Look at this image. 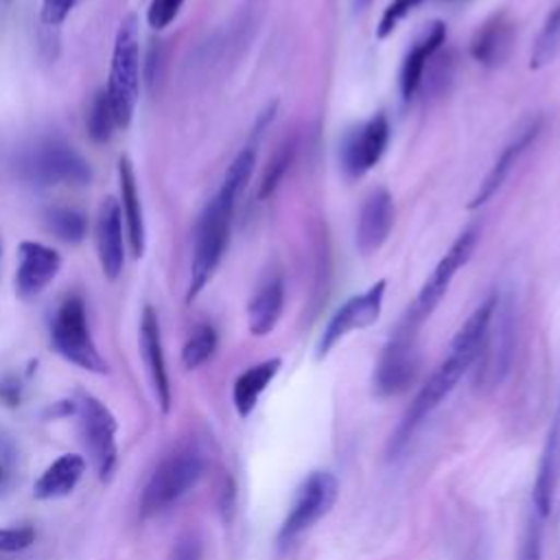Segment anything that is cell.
Returning a JSON list of instances; mask_svg holds the SVG:
<instances>
[{
	"mask_svg": "<svg viewBox=\"0 0 560 560\" xmlns=\"http://www.w3.org/2000/svg\"><path fill=\"white\" fill-rule=\"evenodd\" d=\"M0 398L7 405H15L20 400V383L15 378H2L0 381Z\"/></svg>",
	"mask_w": 560,
	"mask_h": 560,
	"instance_id": "37",
	"label": "cell"
},
{
	"mask_svg": "<svg viewBox=\"0 0 560 560\" xmlns=\"http://www.w3.org/2000/svg\"><path fill=\"white\" fill-rule=\"evenodd\" d=\"M516 39V26L508 13H494L488 18L470 39V57L486 66L499 68L508 61Z\"/></svg>",
	"mask_w": 560,
	"mask_h": 560,
	"instance_id": "18",
	"label": "cell"
},
{
	"mask_svg": "<svg viewBox=\"0 0 560 560\" xmlns=\"http://www.w3.org/2000/svg\"><path fill=\"white\" fill-rule=\"evenodd\" d=\"M184 0H151L147 9V22L151 28L162 31L166 28L179 13Z\"/></svg>",
	"mask_w": 560,
	"mask_h": 560,
	"instance_id": "32",
	"label": "cell"
},
{
	"mask_svg": "<svg viewBox=\"0 0 560 560\" xmlns=\"http://www.w3.org/2000/svg\"><path fill=\"white\" fill-rule=\"evenodd\" d=\"M394 201L385 188H376L361 206L357 221V249L363 256H372L387 241L394 225Z\"/></svg>",
	"mask_w": 560,
	"mask_h": 560,
	"instance_id": "15",
	"label": "cell"
},
{
	"mask_svg": "<svg viewBox=\"0 0 560 560\" xmlns=\"http://www.w3.org/2000/svg\"><path fill=\"white\" fill-rule=\"evenodd\" d=\"M357 4H359V7H368L370 0H357Z\"/></svg>",
	"mask_w": 560,
	"mask_h": 560,
	"instance_id": "38",
	"label": "cell"
},
{
	"mask_svg": "<svg viewBox=\"0 0 560 560\" xmlns=\"http://www.w3.org/2000/svg\"><path fill=\"white\" fill-rule=\"evenodd\" d=\"M85 470V459L77 453H66L57 457L35 481L33 494L35 499L48 501V499H59L66 497L74 490L79 479L83 477Z\"/></svg>",
	"mask_w": 560,
	"mask_h": 560,
	"instance_id": "23",
	"label": "cell"
},
{
	"mask_svg": "<svg viewBox=\"0 0 560 560\" xmlns=\"http://www.w3.org/2000/svg\"><path fill=\"white\" fill-rule=\"evenodd\" d=\"M558 442H560V416L556 418L549 435H547V444L542 448L540 462H538V472L534 479V492H532V512L545 521L549 510H551V501H553V488H556V470H558Z\"/></svg>",
	"mask_w": 560,
	"mask_h": 560,
	"instance_id": "24",
	"label": "cell"
},
{
	"mask_svg": "<svg viewBox=\"0 0 560 560\" xmlns=\"http://www.w3.org/2000/svg\"><path fill=\"white\" fill-rule=\"evenodd\" d=\"M385 289H387V280L381 278L374 284H370L363 293H357L350 300H346L332 313V317L328 319V324L319 335L317 350H315L317 359H324L346 335L354 330H363L378 319L383 300H385Z\"/></svg>",
	"mask_w": 560,
	"mask_h": 560,
	"instance_id": "11",
	"label": "cell"
},
{
	"mask_svg": "<svg viewBox=\"0 0 560 560\" xmlns=\"http://www.w3.org/2000/svg\"><path fill=\"white\" fill-rule=\"evenodd\" d=\"M293 155H295V140L287 138L276 149V153L269 158V162H267V166L262 171V179H260V186H258V197L260 199H267L278 188V184L282 182L289 164L293 162Z\"/></svg>",
	"mask_w": 560,
	"mask_h": 560,
	"instance_id": "28",
	"label": "cell"
},
{
	"mask_svg": "<svg viewBox=\"0 0 560 560\" xmlns=\"http://www.w3.org/2000/svg\"><path fill=\"white\" fill-rule=\"evenodd\" d=\"M0 479H2V468H0Z\"/></svg>",
	"mask_w": 560,
	"mask_h": 560,
	"instance_id": "39",
	"label": "cell"
},
{
	"mask_svg": "<svg viewBox=\"0 0 560 560\" xmlns=\"http://www.w3.org/2000/svg\"><path fill=\"white\" fill-rule=\"evenodd\" d=\"M203 475V459L195 451L168 455L151 475L142 492V512L155 514L179 501Z\"/></svg>",
	"mask_w": 560,
	"mask_h": 560,
	"instance_id": "8",
	"label": "cell"
},
{
	"mask_svg": "<svg viewBox=\"0 0 560 560\" xmlns=\"http://www.w3.org/2000/svg\"><path fill=\"white\" fill-rule=\"evenodd\" d=\"M168 560H199V540L192 536L179 538Z\"/></svg>",
	"mask_w": 560,
	"mask_h": 560,
	"instance_id": "36",
	"label": "cell"
},
{
	"mask_svg": "<svg viewBox=\"0 0 560 560\" xmlns=\"http://www.w3.org/2000/svg\"><path fill=\"white\" fill-rule=\"evenodd\" d=\"M114 127H116V120H114V112H112L107 92L101 90L94 96L90 114H88V133L94 142H107L112 138Z\"/></svg>",
	"mask_w": 560,
	"mask_h": 560,
	"instance_id": "30",
	"label": "cell"
},
{
	"mask_svg": "<svg viewBox=\"0 0 560 560\" xmlns=\"http://www.w3.org/2000/svg\"><path fill=\"white\" fill-rule=\"evenodd\" d=\"M444 42H446V26L442 22H433L422 33V37L411 46L400 68V94L405 101H411L416 96V92L422 85L427 66L444 46Z\"/></svg>",
	"mask_w": 560,
	"mask_h": 560,
	"instance_id": "20",
	"label": "cell"
},
{
	"mask_svg": "<svg viewBox=\"0 0 560 560\" xmlns=\"http://www.w3.org/2000/svg\"><path fill=\"white\" fill-rule=\"evenodd\" d=\"M72 7L74 0H42V22L48 26H57L68 18Z\"/></svg>",
	"mask_w": 560,
	"mask_h": 560,
	"instance_id": "35",
	"label": "cell"
},
{
	"mask_svg": "<svg viewBox=\"0 0 560 560\" xmlns=\"http://www.w3.org/2000/svg\"><path fill=\"white\" fill-rule=\"evenodd\" d=\"M512 341H514V315L512 304L508 300L497 298V306L492 311L481 352L477 361L483 363L479 368V378H490V383H497L503 378L510 365L512 357Z\"/></svg>",
	"mask_w": 560,
	"mask_h": 560,
	"instance_id": "13",
	"label": "cell"
},
{
	"mask_svg": "<svg viewBox=\"0 0 560 560\" xmlns=\"http://www.w3.org/2000/svg\"><path fill=\"white\" fill-rule=\"evenodd\" d=\"M282 361L278 357L273 359H267V361H260L252 368H247L236 381H234V387H232V400H234V409L241 418H247L260 394L267 389V385L273 381V376L278 374Z\"/></svg>",
	"mask_w": 560,
	"mask_h": 560,
	"instance_id": "25",
	"label": "cell"
},
{
	"mask_svg": "<svg viewBox=\"0 0 560 560\" xmlns=\"http://www.w3.org/2000/svg\"><path fill=\"white\" fill-rule=\"evenodd\" d=\"M538 133H540V118H536V120L532 118V120L505 144V149L499 153V158H497L494 164L490 166L488 175L481 179V184H479L475 197L470 199V203H468L470 210H475V208L488 203V201L494 197V192L505 184V179H508L510 173L514 171L516 162H518L521 155L529 149V144L538 138Z\"/></svg>",
	"mask_w": 560,
	"mask_h": 560,
	"instance_id": "16",
	"label": "cell"
},
{
	"mask_svg": "<svg viewBox=\"0 0 560 560\" xmlns=\"http://www.w3.org/2000/svg\"><path fill=\"white\" fill-rule=\"evenodd\" d=\"M497 298H499V293H490L468 315V319L459 326V330L455 332V337L448 346V354L433 370V374L424 381V385L418 389L416 398L411 400L402 420L398 422L396 431L392 433V440H389V453L392 455L407 446V442L411 440L416 429L440 407V402L455 389L459 378L477 361V357L481 352V346H483V337H486L490 317H492V311L497 306Z\"/></svg>",
	"mask_w": 560,
	"mask_h": 560,
	"instance_id": "1",
	"label": "cell"
},
{
	"mask_svg": "<svg viewBox=\"0 0 560 560\" xmlns=\"http://www.w3.org/2000/svg\"><path fill=\"white\" fill-rule=\"evenodd\" d=\"M420 2H422V0H392V2L385 7L383 15H381V22H378V26H376V37H378V39H385V37L409 15V11H413Z\"/></svg>",
	"mask_w": 560,
	"mask_h": 560,
	"instance_id": "31",
	"label": "cell"
},
{
	"mask_svg": "<svg viewBox=\"0 0 560 560\" xmlns=\"http://www.w3.org/2000/svg\"><path fill=\"white\" fill-rule=\"evenodd\" d=\"M540 518L532 512L527 527H525V536L521 542V560H540L542 558V545H540Z\"/></svg>",
	"mask_w": 560,
	"mask_h": 560,
	"instance_id": "34",
	"label": "cell"
},
{
	"mask_svg": "<svg viewBox=\"0 0 560 560\" xmlns=\"http://www.w3.org/2000/svg\"><path fill=\"white\" fill-rule=\"evenodd\" d=\"M50 339L55 350L66 361L88 372H96V374L107 372V363L92 341L88 317H85V304L79 295L66 298L57 308L50 326Z\"/></svg>",
	"mask_w": 560,
	"mask_h": 560,
	"instance_id": "6",
	"label": "cell"
},
{
	"mask_svg": "<svg viewBox=\"0 0 560 560\" xmlns=\"http://www.w3.org/2000/svg\"><path fill=\"white\" fill-rule=\"evenodd\" d=\"M44 219L48 230L63 243H81L88 234V219L83 212L74 208H66V206L48 208Z\"/></svg>",
	"mask_w": 560,
	"mask_h": 560,
	"instance_id": "27",
	"label": "cell"
},
{
	"mask_svg": "<svg viewBox=\"0 0 560 560\" xmlns=\"http://www.w3.org/2000/svg\"><path fill=\"white\" fill-rule=\"evenodd\" d=\"M105 92L114 112L116 127L127 129L131 125L140 92V37L136 15H127L118 24Z\"/></svg>",
	"mask_w": 560,
	"mask_h": 560,
	"instance_id": "3",
	"label": "cell"
},
{
	"mask_svg": "<svg viewBox=\"0 0 560 560\" xmlns=\"http://www.w3.org/2000/svg\"><path fill=\"white\" fill-rule=\"evenodd\" d=\"M389 142V122L383 114H374L359 127H354L341 142L339 160L350 179L363 177L383 158Z\"/></svg>",
	"mask_w": 560,
	"mask_h": 560,
	"instance_id": "12",
	"label": "cell"
},
{
	"mask_svg": "<svg viewBox=\"0 0 560 560\" xmlns=\"http://www.w3.org/2000/svg\"><path fill=\"white\" fill-rule=\"evenodd\" d=\"M282 306H284V282L280 273H273L258 287V291L247 304L249 332L254 337L269 335L282 315Z\"/></svg>",
	"mask_w": 560,
	"mask_h": 560,
	"instance_id": "22",
	"label": "cell"
},
{
	"mask_svg": "<svg viewBox=\"0 0 560 560\" xmlns=\"http://www.w3.org/2000/svg\"><path fill=\"white\" fill-rule=\"evenodd\" d=\"M74 409L79 416V431L83 444L88 446L96 472L103 481H107L116 468L118 446H116V418L112 411L92 394L81 392L74 400Z\"/></svg>",
	"mask_w": 560,
	"mask_h": 560,
	"instance_id": "9",
	"label": "cell"
},
{
	"mask_svg": "<svg viewBox=\"0 0 560 560\" xmlns=\"http://www.w3.org/2000/svg\"><path fill=\"white\" fill-rule=\"evenodd\" d=\"M140 352H142L147 372L151 376L155 398H158L162 411H168L171 383H168V372H166V361H164V350H162L160 322L151 306H144L142 317H140Z\"/></svg>",
	"mask_w": 560,
	"mask_h": 560,
	"instance_id": "19",
	"label": "cell"
},
{
	"mask_svg": "<svg viewBox=\"0 0 560 560\" xmlns=\"http://www.w3.org/2000/svg\"><path fill=\"white\" fill-rule=\"evenodd\" d=\"M479 234H481L479 225H468V228H464L459 232V236L453 241L448 252L440 258V262L435 265V269L431 271L427 282L422 284V289L416 295L413 304L407 308V315L413 322H418L422 326L427 322V317H431L435 306L446 295L453 278L457 276V271L470 260V256H472V252L477 247Z\"/></svg>",
	"mask_w": 560,
	"mask_h": 560,
	"instance_id": "10",
	"label": "cell"
},
{
	"mask_svg": "<svg viewBox=\"0 0 560 560\" xmlns=\"http://www.w3.org/2000/svg\"><path fill=\"white\" fill-rule=\"evenodd\" d=\"M254 166H256V149L254 147L241 149V153L230 162L225 177L221 182V188L201 210L195 228V247H192V260H190V280H188L186 302H192L214 276L230 241L236 199L247 186L254 173Z\"/></svg>",
	"mask_w": 560,
	"mask_h": 560,
	"instance_id": "2",
	"label": "cell"
},
{
	"mask_svg": "<svg viewBox=\"0 0 560 560\" xmlns=\"http://www.w3.org/2000/svg\"><path fill=\"white\" fill-rule=\"evenodd\" d=\"M35 540V529L24 527H0V551H22Z\"/></svg>",
	"mask_w": 560,
	"mask_h": 560,
	"instance_id": "33",
	"label": "cell"
},
{
	"mask_svg": "<svg viewBox=\"0 0 560 560\" xmlns=\"http://www.w3.org/2000/svg\"><path fill=\"white\" fill-rule=\"evenodd\" d=\"M217 350V330L208 324L199 326L190 337L188 341L184 343V350H182V363L188 368V370H195L199 365H203Z\"/></svg>",
	"mask_w": 560,
	"mask_h": 560,
	"instance_id": "29",
	"label": "cell"
},
{
	"mask_svg": "<svg viewBox=\"0 0 560 560\" xmlns=\"http://www.w3.org/2000/svg\"><path fill=\"white\" fill-rule=\"evenodd\" d=\"M560 52V4L549 11L529 55V68L540 70Z\"/></svg>",
	"mask_w": 560,
	"mask_h": 560,
	"instance_id": "26",
	"label": "cell"
},
{
	"mask_svg": "<svg viewBox=\"0 0 560 560\" xmlns=\"http://www.w3.org/2000/svg\"><path fill=\"white\" fill-rule=\"evenodd\" d=\"M96 249L98 262L107 280H116L125 267V236H122V212L116 199L107 197L98 210L96 223Z\"/></svg>",
	"mask_w": 560,
	"mask_h": 560,
	"instance_id": "17",
	"label": "cell"
},
{
	"mask_svg": "<svg viewBox=\"0 0 560 560\" xmlns=\"http://www.w3.org/2000/svg\"><path fill=\"white\" fill-rule=\"evenodd\" d=\"M418 332L420 324L413 322L407 313L392 330L374 370V389L381 396L400 394L413 383L420 365Z\"/></svg>",
	"mask_w": 560,
	"mask_h": 560,
	"instance_id": "4",
	"label": "cell"
},
{
	"mask_svg": "<svg viewBox=\"0 0 560 560\" xmlns=\"http://www.w3.org/2000/svg\"><path fill=\"white\" fill-rule=\"evenodd\" d=\"M118 188H120V212L125 217L127 225V238L133 258H140L144 254V241H147V230H144V214H142V203L138 195V184L133 175V166L127 155L118 160Z\"/></svg>",
	"mask_w": 560,
	"mask_h": 560,
	"instance_id": "21",
	"label": "cell"
},
{
	"mask_svg": "<svg viewBox=\"0 0 560 560\" xmlns=\"http://www.w3.org/2000/svg\"><path fill=\"white\" fill-rule=\"evenodd\" d=\"M20 171L28 182L39 186H83L92 177L90 164L61 140H44L33 147L20 160Z\"/></svg>",
	"mask_w": 560,
	"mask_h": 560,
	"instance_id": "7",
	"label": "cell"
},
{
	"mask_svg": "<svg viewBox=\"0 0 560 560\" xmlns=\"http://www.w3.org/2000/svg\"><path fill=\"white\" fill-rule=\"evenodd\" d=\"M339 494V481L330 470H313L298 486L291 508L278 529V547H289L298 536L311 529L322 516L330 512Z\"/></svg>",
	"mask_w": 560,
	"mask_h": 560,
	"instance_id": "5",
	"label": "cell"
},
{
	"mask_svg": "<svg viewBox=\"0 0 560 560\" xmlns=\"http://www.w3.org/2000/svg\"><path fill=\"white\" fill-rule=\"evenodd\" d=\"M61 256L37 241H22L18 245V269H15V291L20 298L28 300L39 295L59 273Z\"/></svg>",
	"mask_w": 560,
	"mask_h": 560,
	"instance_id": "14",
	"label": "cell"
}]
</instances>
